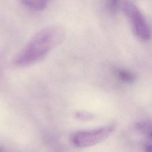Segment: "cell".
Segmentation results:
<instances>
[{"label":"cell","instance_id":"9c48e42d","mask_svg":"<svg viewBox=\"0 0 152 152\" xmlns=\"http://www.w3.org/2000/svg\"><path fill=\"white\" fill-rule=\"evenodd\" d=\"M145 152H152V145H147L145 148Z\"/></svg>","mask_w":152,"mask_h":152},{"label":"cell","instance_id":"5b68a950","mask_svg":"<svg viewBox=\"0 0 152 152\" xmlns=\"http://www.w3.org/2000/svg\"><path fill=\"white\" fill-rule=\"evenodd\" d=\"M24 6L34 10L44 9L50 0H19Z\"/></svg>","mask_w":152,"mask_h":152},{"label":"cell","instance_id":"ba28073f","mask_svg":"<svg viewBox=\"0 0 152 152\" xmlns=\"http://www.w3.org/2000/svg\"><path fill=\"white\" fill-rule=\"evenodd\" d=\"M118 0H109V7L112 11H115L118 7Z\"/></svg>","mask_w":152,"mask_h":152},{"label":"cell","instance_id":"7a4b0ae2","mask_svg":"<svg viewBox=\"0 0 152 152\" xmlns=\"http://www.w3.org/2000/svg\"><path fill=\"white\" fill-rule=\"evenodd\" d=\"M115 129V125L110 124L91 130L78 131L72 135V141L79 148L91 147L107 139Z\"/></svg>","mask_w":152,"mask_h":152},{"label":"cell","instance_id":"277c9868","mask_svg":"<svg viewBox=\"0 0 152 152\" xmlns=\"http://www.w3.org/2000/svg\"><path fill=\"white\" fill-rule=\"evenodd\" d=\"M115 73L117 78L125 83H132L137 79V76L135 74L126 69H118L116 70Z\"/></svg>","mask_w":152,"mask_h":152},{"label":"cell","instance_id":"6da1fadb","mask_svg":"<svg viewBox=\"0 0 152 152\" xmlns=\"http://www.w3.org/2000/svg\"><path fill=\"white\" fill-rule=\"evenodd\" d=\"M65 34L64 28L59 26H49L42 28L16 56L15 64L24 66L37 62L61 43Z\"/></svg>","mask_w":152,"mask_h":152},{"label":"cell","instance_id":"3957f363","mask_svg":"<svg viewBox=\"0 0 152 152\" xmlns=\"http://www.w3.org/2000/svg\"><path fill=\"white\" fill-rule=\"evenodd\" d=\"M122 10L134 34L141 40H148L151 37V30L138 8L132 2L125 1L122 5Z\"/></svg>","mask_w":152,"mask_h":152},{"label":"cell","instance_id":"52a82bcc","mask_svg":"<svg viewBox=\"0 0 152 152\" xmlns=\"http://www.w3.org/2000/svg\"><path fill=\"white\" fill-rule=\"evenodd\" d=\"M76 116L81 120L83 121H87V120H90L91 119H93V115L90 113H87V112H78L77 113Z\"/></svg>","mask_w":152,"mask_h":152},{"label":"cell","instance_id":"8992f818","mask_svg":"<svg viewBox=\"0 0 152 152\" xmlns=\"http://www.w3.org/2000/svg\"><path fill=\"white\" fill-rule=\"evenodd\" d=\"M137 127L144 133H145L152 138V124L148 122H140L137 124Z\"/></svg>","mask_w":152,"mask_h":152}]
</instances>
